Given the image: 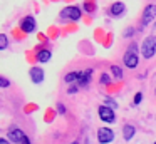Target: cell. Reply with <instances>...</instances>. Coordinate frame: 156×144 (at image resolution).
Returning <instances> with one entry per match:
<instances>
[{
  "label": "cell",
  "instance_id": "d6986e66",
  "mask_svg": "<svg viewBox=\"0 0 156 144\" xmlns=\"http://www.w3.org/2000/svg\"><path fill=\"white\" fill-rule=\"evenodd\" d=\"M141 100H143V94H141V92H138V94L134 96V100H133V104H134V106H138V104L141 102Z\"/></svg>",
  "mask_w": 156,
  "mask_h": 144
},
{
  "label": "cell",
  "instance_id": "4fadbf2b",
  "mask_svg": "<svg viewBox=\"0 0 156 144\" xmlns=\"http://www.w3.org/2000/svg\"><path fill=\"white\" fill-rule=\"evenodd\" d=\"M79 79H81V70H74V72H69L67 76L64 77V80H66L67 84H72V82L77 84V82H79Z\"/></svg>",
  "mask_w": 156,
  "mask_h": 144
},
{
  "label": "cell",
  "instance_id": "30bf717a",
  "mask_svg": "<svg viewBox=\"0 0 156 144\" xmlns=\"http://www.w3.org/2000/svg\"><path fill=\"white\" fill-rule=\"evenodd\" d=\"M134 134H136L134 126H131V124H126V126L122 127V137H124V141H131L133 137H134Z\"/></svg>",
  "mask_w": 156,
  "mask_h": 144
},
{
  "label": "cell",
  "instance_id": "7c38bea8",
  "mask_svg": "<svg viewBox=\"0 0 156 144\" xmlns=\"http://www.w3.org/2000/svg\"><path fill=\"white\" fill-rule=\"evenodd\" d=\"M91 74H92V69H87V70H82L81 72V79H79V82H77V87H84V86H87L89 84V80H91Z\"/></svg>",
  "mask_w": 156,
  "mask_h": 144
},
{
  "label": "cell",
  "instance_id": "44dd1931",
  "mask_svg": "<svg viewBox=\"0 0 156 144\" xmlns=\"http://www.w3.org/2000/svg\"><path fill=\"white\" fill-rule=\"evenodd\" d=\"M133 33H134V29H126V32H124V37H131Z\"/></svg>",
  "mask_w": 156,
  "mask_h": 144
},
{
  "label": "cell",
  "instance_id": "8992f818",
  "mask_svg": "<svg viewBox=\"0 0 156 144\" xmlns=\"http://www.w3.org/2000/svg\"><path fill=\"white\" fill-rule=\"evenodd\" d=\"M156 19V5H148L144 9V12H143V19H141V23L143 25H149L151 22H154Z\"/></svg>",
  "mask_w": 156,
  "mask_h": 144
},
{
  "label": "cell",
  "instance_id": "277c9868",
  "mask_svg": "<svg viewBox=\"0 0 156 144\" xmlns=\"http://www.w3.org/2000/svg\"><path fill=\"white\" fill-rule=\"evenodd\" d=\"M98 141L101 144H109L114 141V131L111 127H99L98 129Z\"/></svg>",
  "mask_w": 156,
  "mask_h": 144
},
{
  "label": "cell",
  "instance_id": "52a82bcc",
  "mask_svg": "<svg viewBox=\"0 0 156 144\" xmlns=\"http://www.w3.org/2000/svg\"><path fill=\"white\" fill-rule=\"evenodd\" d=\"M35 27H37V23H35V19L32 15H27L20 20V30L25 33H32L35 30Z\"/></svg>",
  "mask_w": 156,
  "mask_h": 144
},
{
  "label": "cell",
  "instance_id": "ba28073f",
  "mask_svg": "<svg viewBox=\"0 0 156 144\" xmlns=\"http://www.w3.org/2000/svg\"><path fill=\"white\" fill-rule=\"evenodd\" d=\"M9 139H10L12 142H15V144H25V142H27L25 134L22 132L20 129H17V127H14V129L9 131Z\"/></svg>",
  "mask_w": 156,
  "mask_h": 144
},
{
  "label": "cell",
  "instance_id": "9c48e42d",
  "mask_svg": "<svg viewBox=\"0 0 156 144\" xmlns=\"http://www.w3.org/2000/svg\"><path fill=\"white\" fill-rule=\"evenodd\" d=\"M29 76H30V79H32L34 84L44 82V70H42L41 67H32L30 72H29Z\"/></svg>",
  "mask_w": 156,
  "mask_h": 144
},
{
  "label": "cell",
  "instance_id": "7402d4cb",
  "mask_svg": "<svg viewBox=\"0 0 156 144\" xmlns=\"http://www.w3.org/2000/svg\"><path fill=\"white\" fill-rule=\"evenodd\" d=\"M57 111H59V114H66V107L62 104H57Z\"/></svg>",
  "mask_w": 156,
  "mask_h": 144
},
{
  "label": "cell",
  "instance_id": "5b68a950",
  "mask_svg": "<svg viewBox=\"0 0 156 144\" xmlns=\"http://www.w3.org/2000/svg\"><path fill=\"white\" fill-rule=\"evenodd\" d=\"M81 15H82L81 9H79V7H76V5L66 7V9L61 12V17H62V19H69V20H74V22L81 19Z\"/></svg>",
  "mask_w": 156,
  "mask_h": 144
},
{
  "label": "cell",
  "instance_id": "603a6c76",
  "mask_svg": "<svg viewBox=\"0 0 156 144\" xmlns=\"http://www.w3.org/2000/svg\"><path fill=\"white\" fill-rule=\"evenodd\" d=\"M0 144H9V142H7V139H0Z\"/></svg>",
  "mask_w": 156,
  "mask_h": 144
},
{
  "label": "cell",
  "instance_id": "2e32d148",
  "mask_svg": "<svg viewBox=\"0 0 156 144\" xmlns=\"http://www.w3.org/2000/svg\"><path fill=\"white\" fill-rule=\"evenodd\" d=\"M7 45H9V42H7V35H5V33H2V35H0V50L7 49Z\"/></svg>",
  "mask_w": 156,
  "mask_h": 144
},
{
  "label": "cell",
  "instance_id": "5bb4252c",
  "mask_svg": "<svg viewBox=\"0 0 156 144\" xmlns=\"http://www.w3.org/2000/svg\"><path fill=\"white\" fill-rule=\"evenodd\" d=\"M51 57H52V54H51V50H47V49L41 50V52L37 54V60H39L41 64H45V62H49V60H51Z\"/></svg>",
  "mask_w": 156,
  "mask_h": 144
},
{
  "label": "cell",
  "instance_id": "7a4b0ae2",
  "mask_svg": "<svg viewBox=\"0 0 156 144\" xmlns=\"http://www.w3.org/2000/svg\"><path fill=\"white\" fill-rule=\"evenodd\" d=\"M122 60H124V65L128 67V69H136V67H138L139 57H138V47H136V44L129 45V49L126 50Z\"/></svg>",
  "mask_w": 156,
  "mask_h": 144
},
{
  "label": "cell",
  "instance_id": "3957f363",
  "mask_svg": "<svg viewBox=\"0 0 156 144\" xmlns=\"http://www.w3.org/2000/svg\"><path fill=\"white\" fill-rule=\"evenodd\" d=\"M98 114H99V119H101L102 122L112 124V122L116 121L114 109H111V107H108L106 104H102V106H99V109H98Z\"/></svg>",
  "mask_w": 156,
  "mask_h": 144
},
{
  "label": "cell",
  "instance_id": "e0dca14e",
  "mask_svg": "<svg viewBox=\"0 0 156 144\" xmlns=\"http://www.w3.org/2000/svg\"><path fill=\"white\" fill-rule=\"evenodd\" d=\"M104 104L108 107H111V109H116V107H118V102H116V100H112V99H106Z\"/></svg>",
  "mask_w": 156,
  "mask_h": 144
},
{
  "label": "cell",
  "instance_id": "d4e9b609",
  "mask_svg": "<svg viewBox=\"0 0 156 144\" xmlns=\"http://www.w3.org/2000/svg\"><path fill=\"white\" fill-rule=\"evenodd\" d=\"M154 27H156V22H154Z\"/></svg>",
  "mask_w": 156,
  "mask_h": 144
},
{
  "label": "cell",
  "instance_id": "cb8c5ba5",
  "mask_svg": "<svg viewBox=\"0 0 156 144\" xmlns=\"http://www.w3.org/2000/svg\"><path fill=\"white\" fill-rule=\"evenodd\" d=\"M153 144H156V141H154V142H153Z\"/></svg>",
  "mask_w": 156,
  "mask_h": 144
},
{
  "label": "cell",
  "instance_id": "9a60e30c",
  "mask_svg": "<svg viewBox=\"0 0 156 144\" xmlns=\"http://www.w3.org/2000/svg\"><path fill=\"white\" fill-rule=\"evenodd\" d=\"M111 72H112V76H114L116 79H122V70H121L119 65H111Z\"/></svg>",
  "mask_w": 156,
  "mask_h": 144
},
{
  "label": "cell",
  "instance_id": "ac0fdd59",
  "mask_svg": "<svg viewBox=\"0 0 156 144\" xmlns=\"http://www.w3.org/2000/svg\"><path fill=\"white\" fill-rule=\"evenodd\" d=\"M111 82V77L108 74H101V84H109Z\"/></svg>",
  "mask_w": 156,
  "mask_h": 144
},
{
  "label": "cell",
  "instance_id": "6da1fadb",
  "mask_svg": "<svg viewBox=\"0 0 156 144\" xmlns=\"http://www.w3.org/2000/svg\"><path fill=\"white\" fill-rule=\"evenodd\" d=\"M141 55L146 60L156 55V35H149L141 44Z\"/></svg>",
  "mask_w": 156,
  "mask_h": 144
},
{
  "label": "cell",
  "instance_id": "8fae6325",
  "mask_svg": "<svg viewBox=\"0 0 156 144\" xmlns=\"http://www.w3.org/2000/svg\"><path fill=\"white\" fill-rule=\"evenodd\" d=\"M124 10H126V7H124V3L122 2H116V3H112L111 5V15H114V17H119L121 13H124Z\"/></svg>",
  "mask_w": 156,
  "mask_h": 144
},
{
  "label": "cell",
  "instance_id": "ffe728a7",
  "mask_svg": "<svg viewBox=\"0 0 156 144\" xmlns=\"http://www.w3.org/2000/svg\"><path fill=\"white\" fill-rule=\"evenodd\" d=\"M0 86H2V87H9V86H10V82H9L5 77H0Z\"/></svg>",
  "mask_w": 156,
  "mask_h": 144
}]
</instances>
